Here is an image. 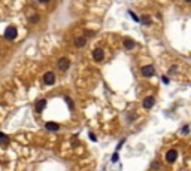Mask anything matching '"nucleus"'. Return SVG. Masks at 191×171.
<instances>
[{
	"instance_id": "1",
	"label": "nucleus",
	"mask_w": 191,
	"mask_h": 171,
	"mask_svg": "<svg viewBox=\"0 0 191 171\" xmlns=\"http://www.w3.org/2000/svg\"><path fill=\"white\" fill-rule=\"evenodd\" d=\"M15 37H17V27L9 25V27L6 28V31H5V39H6V40H14Z\"/></svg>"
},
{
	"instance_id": "2",
	"label": "nucleus",
	"mask_w": 191,
	"mask_h": 171,
	"mask_svg": "<svg viewBox=\"0 0 191 171\" xmlns=\"http://www.w3.org/2000/svg\"><path fill=\"white\" fill-rule=\"evenodd\" d=\"M140 73H142L143 77H152V76L155 74V68H154L152 65H143V67L140 68Z\"/></svg>"
},
{
	"instance_id": "3",
	"label": "nucleus",
	"mask_w": 191,
	"mask_h": 171,
	"mask_svg": "<svg viewBox=\"0 0 191 171\" xmlns=\"http://www.w3.org/2000/svg\"><path fill=\"white\" fill-rule=\"evenodd\" d=\"M176 159H178V150H175V149H170V150H167V153H166V162H169V164H173Z\"/></svg>"
},
{
	"instance_id": "4",
	"label": "nucleus",
	"mask_w": 191,
	"mask_h": 171,
	"mask_svg": "<svg viewBox=\"0 0 191 171\" xmlns=\"http://www.w3.org/2000/svg\"><path fill=\"white\" fill-rule=\"evenodd\" d=\"M103 58H105V51L102 48H95L93 51V60L94 61H102Z\"/></svg>"
},
{
	"instance_id": "5",
	"label": "nucleus",
	"mask_w": 191,
	"mask_h": 171,
	"mask_svg": "<svg viewBox=\"0 0 191 171\" xmlns=\"http://www.w3.org/2000/svg\"><path fill=\"white\" fill-rule=\"evenodd\" d=\"M43 82H45V85H54L55 83V74L52 71H46L43 74Z\"/></svg>"
},
{
	"instance_id": "6",
	"label": "nucleus",
	"mask_w": 191,
	"mask_h": 171,
	"mask_svg": "<svg viewBox=\"0 0 191 171\" xmlns=\"http://www.w3.org/2000/svg\"><path fill=\"white\" fill-rule=\"evenodd\" d=\"M57 65H58V68H60L61 71H66V70H69V67H70V61H69V58H60Z\"/></svg>"
},
{
	"instance_id": "7",
	"label": "nucleus",
	"mask_w": 191,
	"mask_h": 171,
	"mask_svg": "<svg viewBox=\"0 0 191 171\" xmlns=\"http://www.w3.org/2000/svg\"><path fill=\"white\" fill-rule=\"evenodd\" d=\"M142 104H143L145 109H151V107L155 104V98H154V97H145L143 101H142Z\"/></svg>"
},
{
	"instance_id": "8",
	"label": "nucleus",
	"mask_w": 191,
	"mask_h": 171,
	"mask_svg": "<svg viewBox=\"0 0 191 171\" xmlns=\"http://www.w3.org/2000/svg\"><path fill=\"white\" fill-rule=\"evenodd\" d=\"M85 43H87V37H84V36H78L75 39V46L76 48H82V46H85Z\"/></svg>"
},
{
	"instance_id": "9",
	"label": "nucleus",
	"mask_w": 191,
	"mask_h": 171,
	"mask_svg": "<svg viewBox=\"0 0 191 171\" xmlns=\"http://www.w3.org/2000/svg\"><path fill=\"white\" fill-rule=\"evenodd\" d=\"M46 104H48V101L45 100V98H42V100H39L37 103H36V106H35V109H36V112H42L45 107H46Z\"/></svg>"
},
{
	"instance_id": "10",
	"label": "nucleus",
	"mask_w": 191,
	"mask_h": 171,
	"mask_svg": "<svg viewBox=\"0 0 191 171\" xmlns=\"http://www.w3.org/2000/svg\"><path fill=\"white\" fill-rule=\"evenodd\" d=\"M45 128H46L48 131H58V130H60V125H58L57 122H46Z\"/></svg>"
},
{
	"instance_id": "11",
	"label": "nucleus",
	"mask_w": 191,
	"mask_h": 171,
	"mask_svg": "<svg viewBox=\"0 0 191 171\" xmlns=\"http://www.w3.org/2000/svg\"><path fill=\"white\" fill-rule=\"evenodd\" d=\"M124 48H126V49H133V48H134V40H131V39H124Z\"/></svg>"
},
{
	"instance_id": "12",
	"label": "nucleus",
	"mask_w": 191,
	"mask_h": 171,
	"mask_svg": "<svg viewBox=\"0 0 191 171\" xmlns=\"http://www.w3.org/2000/svg\"><path fill=\"white\" fill-rule=\"evenodd\" d=\"M140 23H143L145 25H149V24H151V18H149V17H142Z\"/></svg>"
},
{
	"instance_id": "13",
	"label": "nucleus",
	"mask_w": 191,
	"mask_h": 171,
	"mask_svg": "<svg viewBox=\"0 0 191 171\" xmlns=\"http://www.w3.org/2000/svg\"><path fill=\"white\" fill-rule=\"evenodd\" d=\"M64 101L67 103V106H69V109H73V107H75V106H73V101H72V100H70L69 97H66V98H64Z\"/></svg>"
},
{
	"instance_id": "14",
	"label": "nucleus",
	"mask_w": 191,
	"mask_h": 171,
	"mask_svg": "<svg viewBox=\"0 0 191 171\" xmlns=\"http://www.w3.org/2000/svg\"><path fill=\"white\" fill-rule=\"evenodd\" d=\"M0 137H2V143H3V144H8V135H6L5 132L0 134Z\"/></svg>"
},
{
	"instance_id": "15",
	"label": "nucleus",
	"mask_w": 191,
	"mask_h": 171,
	"mask_svg": "<svg viewBox=\"0 0 191 171\" xmlns=\"http://www.w3.org/2000/svg\"><path fill=\"white\" fill-rule=\"evenodd\" d=\"M129 15H130V17H131V18H133V20H134V21H136V23H140V20H139V18H137V15H136V14H133V12H131V11H130V12H129Z\"/></svg>"
},
{
	"instance_id": "16",
	"label": "nucleus",
	"mask_w": 191,
	"mask_h": 171,
	"mask_svg": "<svg viewBox=\"0 0 191 171\" xmlns=\"http://www.w3.org/2000/svg\"><path fill=\"white\" fill-rule=\"evenodd\" d=\"M30 23H39V15H33V17H30Z\"/></svg>"
},
{
	"instance_id": "17",
	"label": "nucleus",
	"mask_w": 191,
	"mask_h": 171,
	"mask_svg": "<svg viewBox=\"0 0 191 171\" xmlns=\"http://www.w3.org/2000/svg\"><path fill=\"white\" fill-rule=\"evenodd\" d=\"M124 141H126V138H124V140H121V141H120V143L117 144V152H118V150H120V149L123 147V144H124Z\"/></svg>"
},
{
	"instance_id": "18",
	"label": "nucleus",
	"mask_w": 191,
	"mask_h": 171,
	"mask_svg": "<svg viewBox=\"0 0 191 171\" xmlns=\"http://www.w3.org/2000/svg\"><path fill=\"white\" fill-rule=\"evenodd\" d=\"M117 161H118V152H115L112 155V162H117Z\"/></svg>"
},
{
	"instance_id": "19",
	"label": "nucleus",
	"mask_w": 191,
	"mask_h": 171,
	"mask_svg": "<svg viewBox=\"0 0 191 171\" xmlns=\"http://www.w3.org/2000/svg\"><path fill=\"white\" fill-rule=\"evenodd\" d=\"M188 128H190V127H188V125H185V127L182 128V132H184V134H188V131H190Z\"/></svg>"
},
{
	"instance_id": "20",
	"label": "nucleus",
	"mask_w": 191,
	"mask_h": 171,
	"mask_svg": "<svg viewBox=\"0 0 191 171\" xmlns=\"http://www.w3.org/2000/svg\"><path fill=\"white\" fill-rule=\"evenodd\" d=\"M151 168H158V162H157V161L152 162V164H151Z\"/></svg>"
},
{
	"instance_id": "21",
	"label": "nucleus",
	"mask_w": 191,
	"mask_h": 171,
	"mask_svg": "<svg viewBox=\"0 0 191 171\" xmlns=\"http://www.w3.org/2000/svg\"><path fill=\"white\" fill-rule=\"evenodd\" d=\"M161 80H163L164 83H169V77H166V76H163V77H161Z\"/></svg>"
},
{
	"instance_id": "22",
	"label": "nucleus",
	"mask_w": 191,
	"mask_h": 171,
	"mask_svg": "<svg viewBox=\"0 0 191 171\" xmlns=\"http://www.w3.org/2000/svg\"><path fill=\"white\" fill-rule=\"evenodd\" d=\"M175 71H176V65H172L170 67V73H175Z\"/></svg>"
},
{
	"instance_id": "23",
	"label": "nucleus",
	"mask_w": 191,
	"mask_h": 171,
	"mask_svg": "<svg viewBox=\"0 0 191 171\" xmlns=\"http://www.w3.org/2000/svg\"><path fill=\"white\" fill-rule=\"evenodd\" d=\"M90 138H91L93 141H95V137H94V134H93V132H90Z\"/></svg>"
},
{
	"instance_id": "24",
	"label": "nucleus",
	"mask_w": 191,
	"mask_h": 171,
	"mask_svg": "<svg viewBox=\"0 0 191 171\" xmlns=\"http://www.w3.org/2000/svg\"><path fill=\"white\" fill-rule=\"evenodd\" d=\"M39 2H40V3H48L49 0H39Z\"/></svg>"
},
{
	"instance_id": "25",
	"label": "nucleus",
	"mask_w": 191,
	"mask_h": 171,
	"mask_svg": "<svg viewBox=\"0 0 191 171\" xmlns=\"http://www.w3.org/2000/svg\"><path fill=\"white\" fill-rule=\"evenodd\" d=\"M184 2H187V3H191V0H184Z\"/></svg>"
}]
</instances>
